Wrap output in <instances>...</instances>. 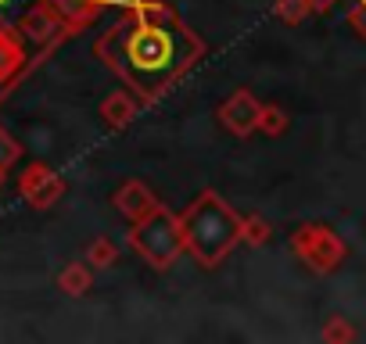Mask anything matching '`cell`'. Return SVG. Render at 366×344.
<instances>
[{"mask_svg": "<svg viewBox=\"0 0 366 344\" xmlns=\"http://www.w3.org/2000/svg\"><path fill=\"white\" fill-rule=\"evenodd\" d=\"M94 51L140 104H151L205 54V44L162 0H122V19L101 33Z\"/></svg>", "mask_w": 366, "mask_h": 344, "instance_id": "1", "label": "cell"}, {"mask_svg": "<svg viewBox=\"0 0 366 344\" xmlns=\"http://www.w3.org/2000/svg\"><path fill=\"white\" fill-rule=\"evenodd\" d=\"M69 36L51 0H0V104Z\"/></svg>", "mask_w": 366, "mask_h": 344, "instance_id": "2", "label": "cell"}, {"mask_svg": "<svg viewBox=\"0 0 366 344\" xmlns=\"http://www.w3.org/2000/svg\"><path fill=\"white\" fill-rule=\"evenodd\" d=\"M179 237L202 265H219L241 244V216L212 191L198 194L179 216Z\"/></svg>", "mask_w": 366, "mask_h": 344, "instance_id": "3", "label": "cell"}, {"mask_svg": "<svg viewBox=\"0 0 366 344\" xmlns=\"http://www.w3.org/2000/svg\"><path fill=\"white\" fill-rule=\"evenodd\" d=\"M129 248L154 269H165L176 262V255L183 251V237H179V219L169 208H154L151 216L137 219L129 230Z\"/></svg>", "mask_w": 366, "mask_h": 344, "instance_id": "4", "label": "cell"}, {"mask_svg": "<svg viewBox=\"0 0 366 344\" xmlns=\"http://www.w3.org/2000/svg\"><path fill=\"white\" fill-rule=\"evenodd\" d=\"M291 248H295V255H298L312 273H320V276L334 273V269L345 262V255H348L345 241H341L330 226H320V223L298 226V230L291 233Z\"/></svg>", "mask_w": 366, "mask_h": 344, "instance_id": "5", "label": "cell"}, {"mask_svg": "<svg viewBox=\"0 0 366 344\" xmlns=\"http://www.w3.org/2000/svg\"><path fill=\"white\" fill-rule=\"evenodd\" d=\"M19 191H22V198L33 208H51L65 194V183H61V176H54L44 161H33V165H26V172L19 176Z\"/></svg>", "mask_w": 366, "mask_h": 344, "instance_id": "6", "label": "cell"}, {"mask_svg": "<svg viewBox=\"0 0 366 344\" xmlns=\"http://www.w3.org/2000/svg\"><path fill=\"white\" fill-rule=\"evenodd\" d=\"M259 111H262V104L255 101L252 90H234V93L223 101V108H219V122H223L234 136H252V133L259 129Z\"/></svg>", "mask_w": 366, "mask_h": 344, "instance_id": "7", "label": "cell"}, {"mask_svg": "<svg viewBox=\"0 0 366 344\" xmlns=\"http://www.w3.org/2000/svg\"><path fill=\"white\" fill-rule=\"evenodd\" d=\"M115 208H119L129 223H137V219H144V216H151V212L158 208V198L151 194L147 183H140V180H126V183L115 191Z\"/></svg>", "mask_w": 366, "mask_h": 344, "instance_id": "8", "label": "cell"}, {"mask_svg": "<svg viewBox=\"0 0 366 344\" xmlns=\"http://www.w3.org/2000/svg\"><path fill=\"white\" fill-rule=\"evenodd\" d=\"M137 104H140V101H137L129 90H115V93L101 104V115H104V122H108L112 129H122V126L137 115Z\"/></svg>", "mask_w": 366, "mask_h": 344, "instance_id": "9", "label": "cell"}, {"mask_svg": "<svg viewBox=\"0 0 366 344\" xmlns=\"http://www.w3.org/2000/svg\"><path fill=\"white\" fill-rule=\"evenodd\" d=\"M58 287L65 294H86L90 290V269L83 262H69L61 273H58Z\"/></svg>", "mask_w": 366, "mask_h": 344, "instance_id": "10", "label": "cell"}, {"mask_svg": "<svg viewBox=\"0 0 366 344\" xmlns=\"http://www.w3.org/2000/svg\"><path fill=\"white\" fill-rule=\"evenodd\" d=\"M277 19L280 22H287V26H298V22H305L316 8H312V0H277Z\"/></svg>", "mask_w": 366, "mask_h": 344, "instance_id": "11", "label": "cell"}, {"mask_svg": "<svg viewBox=\"0 0 366 344\" xmlns=\"http://www.w3.org/2000/svg\"><path fill=\"white\" fill-rule=\"evenodd\" d=\"M284 129H287V111L277 108V104H262V111H259V133L280 136Z\"/></svg>", "mask_w": 366, "mask_h": 344, "instance_id": "12", "label": "cell"}, {"mask_svg": "<svg viewBox=\"0 0 366 344\" xmlns=\"http://www.w3.org/2000/svg\"><path fill=\"white\" fill-rule=\"evenodd\" d=\"M269 223L262 216H241V241L248 244H269Z\"/></svg>", "mask_w": 366, "mask_h": 344, "instance_id": "13", "label": "cell"}, {"mask_svg": "<svg viewBox=\"0 0 366 344\" xmlns=\"http://www.w3.org/2000/svg\"><path fill=\"white\" fill-rule=\"evenodd\" d=\"M115 258H119V248L112 244V237H97V241L86 248V262H90V265H97V269L112 265Z\"/></svg>", "mask_w": 366, "mask_h": 344, "instance_id": "14", "label": "cell"}, {"mask_svg": "<svg viewBox=\"0 0 366 344\" xmlns=\"http://www.w3.org/2000/svg\"><path fill=\"white\" fill-rule=\"evenodd\" d=\"M323 340H330V344H348V340H355V326H352L348 319H341V315H330L327 326H323Z\"/></svg>", "mask_w": 366, "mask_h": 344, "instance_id": "15", "label": "cell"}, {"mask_svg": "<svg viewBox=\"0 0 366 344\" xmlns=\"http://www.w3.org/2000/svg\"><path fill=\"white\" fill-rule=\"evenodd\" d=\"M19 154H22V147H19L4 129H0V172H8V168L19 161Z\"/></svg>", "mask_w": 366, "mask_h": 344, "instance_id": "16", "label": "cell"}, {"mask_svg": "<svg viewBox=\"0 0 366 344\" xmlns=\"http://www.w3.org/2000/svg\"><path fill=\"white\" fill-rule=\"evenodd\" d=\"M348 26L359 40H366V0H352V8H348Z\"/></svg>", "mask_w": 366, "mask_h": 344, "instance_id": "17", "label": "cell"}, {"mask_svg": "<svg viewBox=\"0 0 366 344\" xmlns=\"http://www.w3.org/2000/svg\"><path fill=\"white\" fill-rule=\"evenodd\" d=\"M334 4H337V0H312V8H316V11H330Z\"/></svg>", "mask_w": 366, "mask_h": 344, "instance_id": "18", "label": "cell"}, {"mask_svg": "<svg viewBox=\"0 0 366 344\" xmlns=\"http://www.w3.org/2000/svg\"><path fill=\"white\" fill-rule=\"evenodd\" d=\"M0 183H4V172H0Z\"/></svg>", "mask_w": 366, "mask_h": 344, "instance_id": "19", "label": "cell"}]
</instances>
